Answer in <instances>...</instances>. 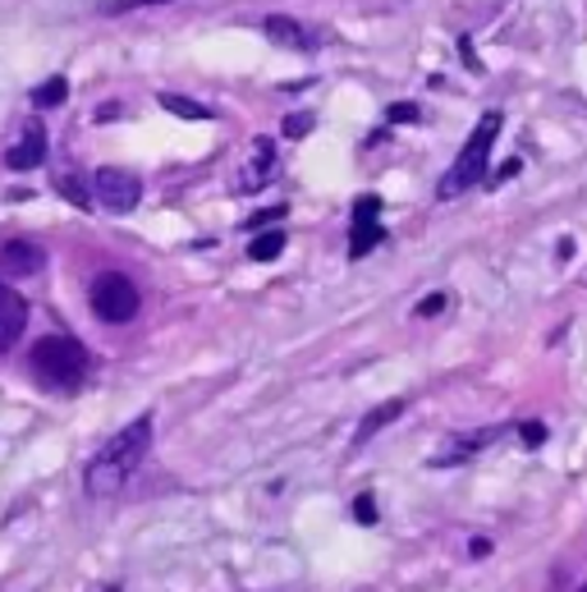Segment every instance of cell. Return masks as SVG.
<instances>
[{
	"label": "cell",
	"instance_id": "30bf717a",
	"mask_svg": "<svg viewBox=\"0 0 587 592\" xmlns=\"http://www.w3.org/2000/svg\"><path fill=\"white\" fill-rule=\"evenodd\" d=\"M275 161V152H271V143L267 138H258V147H252V166H248V175H244V185L252 189V185H267V179H271V166Z\"/></svg>",
	"mask_w": 587,
	"mask_h": 592
},
{
	"label": "cell",
	"instance_id": "ba28073f",
	"mask_svg": "<svg viewBox=\"0 0 587 592\" xmlns=\"http://www.w3.org/2000/svg\"><path fill=\"white\" fill-rule=\"evenodd\" d=\"M42 157H46V134H42V124H33L29 134H23V143H14L5 152V166L10 170H33V166H42Z\"/></svg>",
	"mask_w": 587,
	"mask_h": 592
},
{
	"label": "cell",
	"instance_id": "e0dca14e",
	"mask_svg": "<svg viewBox=\"0 0 587 592\" xmlns=\"http://www.w3.org/2000/svg\"><path fill=\"white\" fill-rule=\"evenodd\" d=\"M313 115L308 111H298V115H285V124H280V129H285V138H308L313 134Z\"/></svg>",
	"mask_w": 587,
	"mask_h": 592
},
{
	"label": "cell",
	"instance_id": "5bb4252c",
	"mask_svg": "<svg viewBox=\"0 0 587 592\" xmlns=\"http://www.w3.org/2000/svg\"><path fill=\"white\" fill-rule=\"evenodd\" d=\"M280 253H285V235H280V230H267V235H258L248 244L252 263H271V257H280Z\"/></svg>",
	"mask_w": 587,
	"mask_h": 592
},
{
	"label": "cell",
	"instance_id": "5b68a950",
	"mask_svg": "<svg viewBox=\"0 0 587 592\" xmlns=\"http://www.w3.org/2000/svg\"><path fill=\"white\" fill-rule=\"evenodd\" d=\"M97 198L106 212H134L143 198V185H138V175L106 166V170H97Z\"/></svg>",
	"mask_w": 587,
	"mask_h": 592
},
{
	"label": "cell",
	"instance_id": "8fae6325",
	"mask_svg": "<svg viewBox=\"0 0 587 592\" xmlns=\"http://www.w3.org/2000/svg\"><path fill=\"white\" fill-rule=\"evenodd\" d=\"M267 37L280 42V46H303V42H308V33H303L298 23L285 19V14H271V19H267Z\"/></svg>",
	"mask_w": 587,
	"mask_h": 592
},
{
	"label": "cell",
	"instance_id": "cb8c5ba5",
	"mask_svg": "<svg viewBox=\"0 0 587 592\" xmlns=\"http://www.w3.org/2000/svg\"><path fill=\"white\" fill-rule=\"evenodd\" d=\"M147 5H161V0H147Z\"/></svg>",
	"mask_w": 587,
	"mask_h": 592
},
{
	"label": "cell",
	"instance_id": "484cf974",
	"mask_svg": "<svg viewBox=\"0 0 587 592\" xmlns=\"http://www.w3.org/2000/svg\"><path fill=\"white\" fill-rule=\"evenodd\" d=\"M578 592H587V583H583V588H578Z\"/></svg>",
	"mask_w": 587,
	"mask_h": 592
},
{
	"label": "cell",
	"instance_id": "3957f363",
	"mask_svg": "<svg viewBox=\"0 0 587 592\" xmlns=\"http://www.w3.org/2000/svg\"><path fill=\"white\" fill-rule=\"evenodd\" d=\"M33 372L46 386H74L88 372V354L69 336H46V340L33 345Z\"/></svg>",
	"mask_w": 587,
	"mask_h": 592
},
{
	"label": "cell",
	"instance_id": "ffe728a7",
	"mask_svg": "<svg viewBox=\"0 0 587 592\" xmlns=\"http://www.w3.org/2000/svg\"><path fill=\"white\" fill-rule=\"evenodd\" d=\"M418 313H422V317H437V313H445V294H427V299L418 303Z\"/></svg>",
	"mask_w": 587,
	"mask_h": 592
},
{
	"label": "cell",
	"instance_id": "7a4b0ae2",
	"mask_svg": "<svg viewBox=\"0 0 587 592\" xmlns=\"http://www.w3.org/2000/svg\"><path fill=\"white\" fill-rule=\"evenodd\" d=\"M496 134H500V115H496V111H492V115H482L477 134L464 143V152H459L454 166H450V170H445V179H441V198H459L464 189H473V185H477L482 170H487V157H492Z\"/></svg>",
	"mask_w": 587,
	"mask_h": 592
},
{
	"label": "cell",
	"instance_id": "277c9868",
	"mask_svg": "<svg viewBox=\"0 0 587 592\" xmlns=\"http://www.w3.org/2000/svg\"><path fill=\"white\" fill-rule=\"evenodd\" d=\"M92 308H97V317H101V322L120 326V322H129V317L138 313V290H134L124 276L106 271V276H101L97 286H92Z\"/></svg>",
	"mask_w": 587,
	"mask_h": 592
},
{
	"label": "cell",
	"instance_id": "6da1fadb",
	"mask_svg": "<svg viewBox=\"0 0 587 592\" xmlns=\"http://www.w3.org/2000/svg\"><path fill=\"white\" fill-rule=\"evenodd\" d=\"M147 442H151V418H134L124 432H115L106 446H101V455L88 465V492L92 496H111L124 487V478H129L138 469V459L147 455Z\"/></svg>",
	"mask_w": 587,
	"mask_h": 592
},
{
	"label": "cell",
	"instance_id": "ac0fdd59",
	"mask_svg": "<svg viewBox=\"0 0 587 592\" xmlns=\"http://www.w3.org/2000/svg\"><path fill=\"white\" fill-rule=\"evenodd\" d=\"M376 212H381V198H372V193L353 202V221H372Z\"/></svg>",
	"mask_w": 587,
	"mask_h": 592
},
{
	"label": "cell",
	"instance_id": "7c38bea8",
	"mask_svg": "<svg viewBox=\"0 0 587 592\" xmlns=\"http://www.w3.org/2000/svg\"><path fill=\"white\" fill-rule=\"evenodd\" d=\"M161 107H166L170 115H184V120H212V111L202 107V101L180 97V92H161Z\"/></svg>",
	"mask_w": 587,
	"mask_h": 592
},
{
	"label": "cell",
	"instance_id": "4fadbf2b",
	"mask_svg": "<svg viewBox=\"0 0 587 592\" xmlns=\"http://www.w3.org/2000/svg\"><path fill=\"white\" fill-rule=\"evenodd\" d=\"M381 235H386V230H381L376 221H353V239H349V257H363L368 248H376V244H381Z\"/></svg>",
	"mask_w": 587,
	"mask_h": 592
},
{
	"label": "cell",
	"instance_id": "44dd1931",
	"mask_svg": "<svg viewBox=\"0 0 587 592\" xmlns=\"http://www.w3.org/2000/svg\"><path fill=\"white\" fill-rule=\"evenodd\" d=\"M353 514H359L363 524H372V520H376V501H372V496H359V501H353Z\"/></svg>",
	"mask_w": 587,
	"mask_h": 592
},
{
	"label": "cell",
	"instance_id": "52a82bcc",
	"mask_svg": "<svg viewBox=\"0 0 587 592\" xmlns=\"http://www.w3.org/2000/svg\"><path fill=\"white\" fill-rule=\"evenodd\" d=\"M42 267H46V253L29 239H14V244L0 248V271L5 276H37Z\"/></svg>",
	"mask_w": 587,
	"mask_h": 592
},
{
	"label": "cell",
	"instance_id": "8992f818",
	"mask_svg": "<svg viewBox=\"0 0 587 592\" xmlns=\"http://www.w3.org/2000/svg\"><path fill=\"white\" fill-rule=\"evenodd\" d=\"M23 326H29V303H23L19 294H10L5 286H0V354L19 345Z\"/></svg>",
	"mask_w": 587,
	"mask_h": 592
},
{
	"label": "cell",
	"instance_id": "603a6c76",
	"mask_svg": "<svg viewBox=\"0 0 587 592\" xmlns=\"http://www.w3.org/2000/svg\"><path fill=\"white\" fill-rule=\"evenodd\" d=\"M280 216H285V208H271V212H258V216H252L248 225H252V230H258V225H267V221H280Z\"/></svg>",
	"mask_w": 587,
	"mask_h": 592
},
{
	"label": "cell",
	"instance_id": "9a60e30c",
	"mask_svg": "<svg viewBox=\"0 0 587 592\" xmlns=\"http://www.w3.org/2000/svg\"><path fill=\"white\" fill-rule=\"evenodd\" d=\"M65 97H69V83H65L60 74H56V79H46V83L33 92V107H42V111H46V107H60Z\"/></svg>",
	"mask_w": 587,
	"mask_h": 592
},
{
	"label": "cell",
	"instance_id": "2e32d148",
	"mask_svg": "<svg viewBox=\"0 0 587 592\" xmlns=\"http://www.w3.org/2000/svg\"><path fill=\"white\" fill-rule=\"evenodd\" d=\"M56 189H60V193L74 202V208H92V193L83 189V179H74V175H60V179H56Z\"/></svg>",
	"mask_w": 587,
	"mask_h": 592
},
{
	"label": "cell",
	"instance_id": "d6986e66",
	"mask_svg": "<svg viewBox=\"0 0 587 592\" xmlns=\"http://www.w3.org/2000/svg\"><path fill=\"white\" fill-rule=\"evenodd\" d=\"M519 436H523V446H542V442H546V427H542V423H523Z\"/></svg>",
	"mask_w": 587,
	"mask_h": 592
},
{
	"label": "cell",
	"instance_id": "9c48e42d",
	"mask_svg": "<svg viewBox=\"0 0 587 592\" xmlns=\"http://www.w3.org/2000/svg\"><path fill=\"white\" fill-rule=\"evenodd\" d=\"M395 414H404V400H386L381 409H372V414L359 423V432H353V442H368V436H376L381 427H386Z\"/></svg>",
	"mask_w": 587,
	"mask_h": 592
},
{
	"label": "cell",
	"instance_id": "7402d4cb",
	"mask_svg": "<svg viewBox=\"0 0 587 592\" xmlns=\"http://www.w3.org/2000/svg\"><path fill=\"white\" fill-rule=\"evenodd\" d=\"M404 120H418V107H391V124H404Z\"/></svg>",
	"mask_w": 587,
	"mask_h": 592
},
{
	"label": "cell",
	"instance_id": "d4e9b609",
	"mask_svg": "<svg viewBox=\"0 0 587 592\" xmlns=\"http://www.w3.org/2000/svg\"><path fill=\"white\" fill-rule=\"evenodd\" d=\"M101 592H115V588H101Z\"/></svg>",
	"mask_w": 587,
	"mask_h": 592
}]
</instances>
